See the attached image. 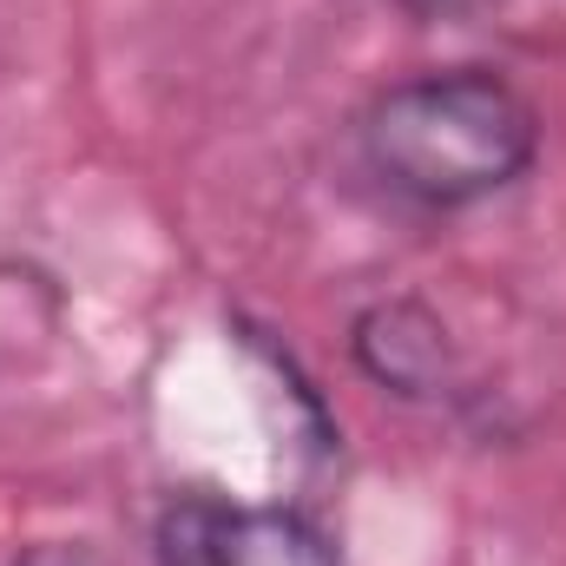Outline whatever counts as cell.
<instances>
[{
  "label": "cell",
  "instance_id": "cell-2",
  "mask_svg": "<svg viewBox=\"0 0 566 566\" xmlns=\"http://www.w3.org/2000/svg\"><path fill=\"white\" fill-rule=\"evenodd\" d=\"M151 566H349L343 547L296 507L171 494L151 521Z\"/></svg>",
  "mask_w": 566,
  "mask_h": 566
},
{
  "label": "cell",
  "instance_id": "cell-4",
  "mask_svg": "<svg viewBox=\"0 0 566 566\" xmlns=\"http://www.w3.org/2000/svg\"><path fill=\"white\" fill-rule=\"evenodd\" d=\"M389 7H402L409 20H474V13H488L501 0H389Z\"/></svg>",
  "mask_w": 566,
  "mask_h": 566
},
{
  "label": "cell",
  "instance_id": "cell-3",
  "mask_svg": "<svg viewBox=\"0 0 566 566\" xmlns=\"http://www.w3.org/2000/svg\"><path fill=\"white\" fill-rule=\"evenodd\" d=\"M349 349H356V363H363L369 382H382L389 396H409V402H434L454 382L448 329H441V316L428 303H416V296H396V303L363 310L356 329H349Z\"/></svg>",
  "mask_w": 566,
  "mask_h": 566
},
{
  "label": "cell",
  "instance_id": "cell-1",
  "mask_svg": "<svg viewBox=\"0 0 566 566\" xmlns=\"http://www.w3.org/2000/svg\"><path fill=\"white\" fill-rule=\"evenodd\" d=\"M356 158L396 205L448 218L514 191L541 158V106L501 66H434L356 113Z\"/></svg>",
  "mask_w": 566,
  "mask_h": 566
},
{
  "label": "cell",
  "instance_id": "cell-5",
  "mask_svg": "<svg viewBox=\"0 0 566 566\" xmlns=\"http://www.w3.org/2000/svg\"><path fill=\"white\" fill-rule=\"evenodd\" d=\"M13 566H106L86 541H46V547H33V554H20Z\"/></svg>",
  "mask_w": 566,
  "mask_h": 566
}]
</instances>
